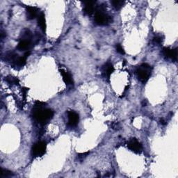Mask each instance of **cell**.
Returning <instances> with one entry per match:
<instances>
[{
	"label": "cell",
	"mask_w": 178,
	"mask_h": 178,
	"mask_svg": "<svg viewBox=\"0 0 178 178\" xmlns=\"http://www.w3.org/2000/svg\"><path fill=\"white\" fill-rule=\"evenodd\" d=\"M116 50H117V51H118V52L120 53V54H125L124 49L122 48V46L120 45V44L117 45V46H116Z\"/></svg>",
	"instance_id": "cell-19"
},
{
	"label": "cell",
	"mask_w": 178,
	"mask_h": 178,
	"mask_svg": "<svg viewBox=\"0 0 178 178\" xmlns=\"http://www.w3.org/2000/svg\"><path fill=\"white\" fill-rule=\"evenodd\" d=\"M95 21L98 25H106L111 22V18L100 8L95 14Z\"/></svg>",
	"instance_id": "cell-3"
},
{
	"label": "cell",
	"mask_w": 178,
	"mask_h": 178,
	"mask_svg": "<svg viewBox=\"0 0 178 178\" xmlns=\"http://www.w3.org/2000/svg\"><path fill=\"white\" fill-rule=\"evenodd\" d=\"M46 143L43 141H40L36 143L32 148V154L35 157H42L45 153L46 150Z\"/></svg>",
	"instance_id": "cell-4"
},
{
	"label": "cell",
	"mask_w": 178,
	"mask_h": 178,
	"mask_svg": "<svg viewBox=\"0 0 178 178\" xmlns=\"http://www.w3.org/2000/svg\"><path fill=\"white\" fill-rule=\"evenodd\" d=\"M6 81H7L9 84H19V79L16 77H14L12 76H8L6 78Z\"/></svg>",
	"instance_id": "cell-17"
},
{
	"label": "cell",
	"mask_w": 178,
	"mask_h": 178,
	"mask_svg": "<svg viewBox=\"0 0 178 178\" xmlns=\"http://www.w3.org/2000/svg\"><path fill=\"white\" fill-rule=\"evenodd\" d=\"M38 8L34 7H27V19L29 20H33L35 19L38 16Z\"/></svg>",
	"instance_id": "cell-9"
},
{
	"label": "cell",
	"mask_w": 178,
	"mask_h": 178,
	"mask_svg": "<svg viewBox=\"0 0 178 178\" xmlns=\"http://www.w3.org/2000/svg\"><path fill=\"white\" fill-rule=\"evenodd\" d=\"M161 123H162V125H166V122L163 120V119L162 120H161Z\"/></svg>",
	"instance_id": "cell-23"
},
{
	"label": "cell",
	"mask_w": 178,
	"mask_h": 178,
	"mask_svg": "<svg viewBox=\"0 0 178 178\" xmlns=\"http://www.w3.org/2000/svg\"><path fill=\"white\" fill-rule=\"evenodd\" d=\"M83 3H84V13L86 14H87L88 16H91L92 14L94 13L96 2L88 1V2H84Z\"/></svg>",
	"instance_id": "cell-8"
},
{
	"label": "cell",
	"mask_w": 178,
	"mask_h": 178,
	"mask_svg": "<svg viewBox=\"0 0 178 178\" xmlns=\"http://www.w3.org/2000/svg\"><path fill=\"white\" fill-rule=\"evenodd\" d=\"M60 73H61V75L63 77V79H64V82L67 85H72L73 84V78H72V76L70 73H68V72L65 71L63 69H60Z\"/></svg>",
	"instance_id": "cell-11"
},
{
	"label": "cell",
	"mask_w": 178,
	"mask_h": 178,
	"mask_svg": "<svg viewBox=\"0 0 178 178\" xmlns=\"http://www.w3.org/2000/svg\"><path fill=\"white\" fill-rule=\"evenodd\" d=\"M4 36H5V35H4V33L3 32V31H1V39H2V40L4 39Z\"/></svg>",
	"instance_id": "cell-22"
},
{
	"label": "cell",
	"mask_w": 178,
	"mask_h": 178,
	"mask_svg": "<svg viewBox=\"0 0 178 178\" xmlns=\"http://www.w3.org/2000/svg\"><path fill=\"white\" fill-rule=\"evenodd\" d=\"M163 54L166 58L173 59L175 60V61L177 59V49L174 50V49H171L170 47H163Z\"/></svg>",
	"instance_id": "cell-7"
},
{
	"label": "cell",
	"mask_w": 178,
	"mask_h": 178,
	"mask_svg": "<svg viewBox=\"0 0 178 178\" xmlns=\"http://www.w3.org/2000/svg\"><path fill=\"white\" fill-rule=\"evenodd\" d=\"M26 61H27V58L25 56H22V57H18L16 61L14 63V65L15 66L18 67H23L26 64Z\"/></svg>",
	"instance_id": "cell-15"
},
{
	"label": "cell",
	"mask_w": 178,
	"mask_h": 178,
	"mask_svg": "<svg viewBox=\"0 0 178 178\" xmlns=\"http://www.w3.org/2000/svg\"><path fill=\"white\" fill-rule=\"evenodd\" d=\"M38 23L40 27L42 29L43 32H45L46 31V20H45V16L43 13H41L38 16Z\"/></svg>",
	"instance_id": "cell-13"
},
{
	"label": "cell",
	"mask_w": 178,
	"mask_h": 178,
	"mask_svg": "<svg viewBox=\"0 0 178 178\" xmlns=\"http://www.w3.org/2000/svg\"><path fill=\"white\" fill-rule=\"evenodd\" d=\"M111 4L116 10H119L123 7L125 2L120 1V0H113V1H111Z\"/></svg>",
	"instance_id": "cell-16"
},
{
	"label": "cell",
	"mask_w": 178,
	"mask_h": 178,
	"mask_svg": "<svg viewBox=\"0 0 178 178\" xmlns=\"http://www.w3.org/2000/svg\"><path fill=\"white\" fill-rule=\"evenodd\" d=\"M136 73L140 81L145 83L150 75V66L146 64H143L136 69Z\"/></svg>",
	"instance_id": "cell-2"
},
{
	"label": "cell",
	"mask_w": 178,
	"mask_h": 178,
	"mask_svg": "<svg viewBox=\"0 0 178 178\" xmlns=\"http://www.w3.org/2000/svg\"><path fill=\"white\" fill-rule=\"evenodd\" d=\"M89 154L88 152H87V153H82V154H79V157L80 158H82V157H87L88 154Z\"/></svg>",
	"instance_id": "cell-21"
},
{
	"label": "cell",
	"mask_w": 178,
	"mask_h": 178,
	"mask_svg": "<svg viewBox=\"0 0 178 178\" xmlns=\"http://www.w3.org/2000/svg\"><path fill=\"white\" fill-rule=\"evenodd\" d=\"M18 55L16 53L14 52V51H8L7 54L5 55V59L8 62L12 63L13 64H14V63L16 61L17 59L18 58Z\"/></svg>",
	"instance_id": "cell-14"
},
{
	"label": "cell",
	"mask_w": 178,
	"mask_h": 178,
	"mask_svg": "<svg viewBox=\"0 0 178 178\" xmlns=\"http://www.w3.org/2000/svg\"><path fill=\"white\" fill-rule=\"evenodd\" d=\"M68 125L70 127H74L79 122V115L76 112L70 111L68 113Z\"/></svg>",
	"instance_id": "cell-6"
},
{
	"label": "cell",
	"mask_w": 178,
	"mask_h": 178,
	"mask_svg": "<svg viewBox=\"0 0 178 178\" xmlns=\"http://www.w3.org/2000/svg\"><path fill=\"white\" fill-rule=\"evenodd\" d=\"M114 68L111 63H107L104 66H103V73L105 74L106 77H109L111 74L113 73Z\"/></svg>",
	"instance_id": "cell-12"
},
{
	"label": "cell",
	"mask_w": 178,
	"mask_h": 178,
	"mask_svg": "<svg viewBox=\"0 0 178 178\" xmlns=\"http://www.w3.org/2000/svg\"><path fill=\"white\" fill-rule=\"evenodd\" d=\"M127 147L134 153L139 154L142 151V145L136 139H131L127 143Z\"/></svg>",
	"instance_id": "cell-5"
},
{
	"label": "cell",
	"mask_w": 178,
	"mask_h": 178,
	"mask_svg": "<svg viewBox=\"0 0 178 178\" xmlns=\"http://www.w3.org/2000/svg\"><path fill=\"white\" fill-rule=\"evenodd\" d=\"M32 47V43L30 41L21 40L18 45V50L20 51H29Z\"/></svg>",
	"instance_id": "cell-10"
},
{
	"label": "cell",
	"mask_w": 178,
	"mask_h": 178,
	"mask_svg": "<svg viewBox=\"0 0 178 178\" xmlns=\"http://www.w3.org/2000/svg\"><path fill=\"white\" fill-rule=\"evenodd\" d=\"M153 41L157 44H161L162 42V37H161V36H157L154 37V39H153Z\"/></svg>",
	"instance_id": "cell-20"
},
{
	"label": "cell",
	"mask_w": 178,
	"mask_h": 178,
	"mask_svg": "<svg viewBox=\"0 0 178 178\" xmlns=\"http://www.w3.org/2000/svg\"><path fill=\"white\" fill-rule=\"evenodd\" d=\"M13 176L12 172H11L8 170H6V169L2 168V171L0 173V177L1 178H7V177H11Z\"/></svg>",
	"instance_id": "cell-18"
},
{
	"label": "cell",
	"mask_w": 178,
	"mask_h": 178,
	"mask_svg": "<svg viewBox=\"0 0 178 178\" xmlns=\"http://www.w3.org/2000/svg\"><path fill=\"white\" fill-rule=\"evenodd\" d=\"M33 116L37 122L40 124L45 125L52 118L54 112L50 109H45L44 107H33Z\"/></svg>",
	"instance_id": "cell-1"
}]
</instances>
